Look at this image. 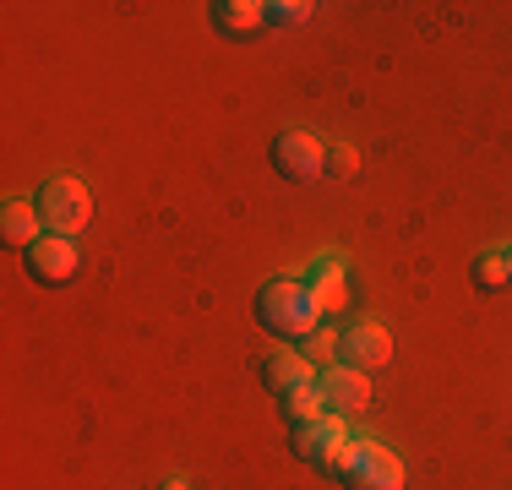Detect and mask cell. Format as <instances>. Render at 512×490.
Returning a JSON list of instances; mask_svg holds the SVG:
<instances>
[{
  "label": "cell",
  "mask_w": 512,
  "mask_h": 490,
  "mask_svg": "<svg viewBox=\"0 0 512 490\" xmlns=\"http://www.w3.org/2000/svg\"><path fill=\"white\" fill-rule=\"evenodd\" d=\"M256 327L267 338H278L284 349H300L322 327V311H316L306 278H273V284L256 289Z\"/></svg>",
  "instance_id": "6da1fadb"
},
{
  "label": "cell",
  "mask_w": 512,
  "mask_h": 490,
  "mask_svg": "<svg viewBox=\"0 0 512 490\" xmlns=\"http://www.w3.org/2000/svg\"><path fill=\"white\" fill-rule=\"evenodd\" d=\"M39 218H44V229H50V235L77 240L82 229H88V218H93V196H88V186H82L77 175L44 180V191H39Z\"/></svg>",
  "instance_id": "7a4b0ae2"
},
{
  "label": "cell",
  "mask_w": 512,
  "mask_h": 490,
  "mask_svg": "<svg viewBox=\"0 0 512 490\" xmlns=\"http://www.w3.org/2000/svg\"><path fill=\"white\" fill-rule=\"evenodd\" d=\"M22 267H28L33 284L60 289V284H71V278L82 273V251H77V240H66V235H44V240H33L28 251H22Z\"/></svg>",
  "instance_id": "3957f363"
},
{
  "label": "cell",
  "mask_w": 512,
  "mask_h": 490,
  "mask_svg": "<svg viewBox=\"0 0 512 490\" xmlns=\"http://www.w3.org/2000/svg\"><path fill=\"white\" fill-rule=\"evenodd\" d=\"M387 360H393V338H387L382 322H349L344 333H338V365H349V371L371 376V371H387Z\"/></svg>",
  "instance_id": "277c9868"
},
{
  "label": "cell",
  "mask_w": 512,
  "mask_h": 490,
  "mask_svg": "<svg viewBox=\"0 0 512 490\" xmlns=\"http://www.w3.org/2000/svg\"><path fill=\"white\" fill-rule=\"evenodd\" d=\"M273 169L284 180H295V186H306L327 169V147L311 137V131H284V137L273 142Z\"/></svg>",
  "instance_id": "5b68a950"
},
{
  "label": "cell",
  "mask_w": 512,
  "mask_h": 490,
  "mask_svg": "<svg viewBox=\"0 0 512 490\" xmlns=\"http://www.w3.org/2000/svg\"><path fill=\"white\" fill-rule=\"evenodd\" d=\"M316 392H322L327 414H338V420H355V414L371 409V376L349 371V365L322 371V376H316Z\"/></svg>",
  "instance_id": "8992f818"
},
{
  "label": "cell",
  "mask_w": 512,
  "mask_h": 490,
  "mask_svg": "<svg viewBox=\"0 0 512 490\" xmlns=\"http://www.w3.org/2000/svg\"><path fill=\"white\" fill-rule=\"evenodd\" d=\"M344 485L349 490H404V463H398V452L382 447V441H360L355 474H349Z\"/></svg>",
  "instance_id": "52a82bcc"
},
{
  "label": "cell",
  "mask_w": 512,
  "mask_h": 490,
  "mask_svg": "<svg viewBox=\"0 0 512 490\" xmlns=\"http://www.w3.org/2000/svg\"><path fill=\"white\" fill-rule=\"evenodd\" d=\"M262 387L273 392V398H289V392H300V387H316V365L300 349H278L262 360Z\"/></svg>",
  "instance_id": "ba28073f"
},
{
  "label": "cell",
  "mask_w": 512,
  "mask_h": 490,
  "mask_svg": "<svg viewBox=\"0 0 512 490\" xmlns=\"http://www.w3.org/2000/svg\"><path fill=\"white\" fill-rule=\"evenodd\" d=\"M306 289L322 316H344L349 311V278H344V256H322L306 273Z\"/></svg>",
  "instance_id": "9c48e42d"
},
{
  "label": "cell",
  "mask_w": 512,
  "mask_h": 490,
  "mask_svg": "<svg viewBox=\"0 0 512 490\" xmlns=\"http://www.w3.org/2000/svg\"><path fill=\"white\" fill-rule=\"evenodd\" d=\"M50 229H44L39 218V202H28V196H11L6 207H0V240L11 245V251H28L33 240H44Z\"/></svg>",
  "instance_id": "30bf717a"
},
{
  "label": "cell",
  "mask_w": 512,
  "mask_h": 490,
  "mask_svg": "<svg viewBox=\"0 0 512 490\" xmlns=\"http://www.w3.org/2000/svg\"><path fill=\"white\" fill-rule=\"evenodd\" d=\"M213 28L224 33V39H251V33L267 28V6H256V0H218Z\"/></svg>",
  "instance_id": "8fae6325"
},
{
  "label": "cell",
  "mask_w": 512,
  "mask_h": 490,
  "mask_svg": "<svg viewBox=\"0 0 512 490\" xmlns=\"http://www.w3.org/2000/svg\"><path fill=\"white\" fill-rule=\"evenodd\" d=\"M284 420H289V431H316V425L327 420V403H322V392H316V387H300V392H289V398H284Z\"/></svg>",
  "instance_id": "7c38bea8"
},
{
  "label": "cell",
  "mask_w": 512,
  "mask_h": 490,
  "mask_svg": "<svg viewBox=\"0 0 512 490\" xmlns=\"http://www.w3.org/2000/svg\"><path fill=\"white\" fill-rule=\"evenodd\" d=\"M355 458H360V441L344 436V441H333V447L316 458V469H322L327 480H349V474H355Z\"/></svg>",
  "instance_id": "4fadbf2b"
},
{
  "label": "cell",
  "mask_w": 512,
  "mask_h": 490,
  "mask_svg": "<svg viewBox=\"0 0 512 490\" xmlns=\"http://www.w3.org/2000/svg\"><path fill=\"white\" fill-rule=\"evenodd\" d=\"M512 284V267H507V251H485L480 262H474V289L480 294H496Z\"/></svg>",
  "instance_id": "5bb4252c"
},
{
  "label": "cell",
  "mask_w": 512,
  "mask_h": 490,
  "mask_svg": "<svg viewBox=\"0 0 512 490\" xmlns=\"http://www.w3.org/2000/svg\"><path fill=\"white\" fill-rule=\"evenodd\" d=\"M300 354H306V360L316 365V376H322V371H333V365H338V333L316 327V333H311L306 343H300Z\"/></svg>",
  "instance_id": "9a60e30c"
},
{
  "label": "cell",
  "mask_w": 512,
  "mask_h": 490,
  "mask_svg": "<svg viewBox=\"0 0 512 490\" xmlns=\"http://www.w3.org/2000/svg\"><path fill=\"white\" fill-rule=\"evenodd\" d=\"M306 17H311L306 0H273V6H267V28H300Z\"/></svg>",
  "instance_id": "2e32d148"
},
{
  "label": "cell",
  "mask_w": 512,
  "mask_h": 490,
  "mask_svg": "<svg viewBox=\"0 0 512 490\" xmlns=\"http://www.w3.org/2000/svg\"><path fill=\"white\" fill-rule=\"evenodd\" d=\"M327 169H333V175H338V180H349V175H355V169H360V158H355V147H349V142H338V147H333V153H327Z\"/></svg>",
  "instance_id": "e0dca14e"
},
{
  "label": "cell",
  "mask_w": 512,
  "mask_h": 490,
  "mask_svg": "<svg viewBox=\"0 0 512 490\" xmlns=\"http://www.w3.org/2000/svg\"><path fill=\"white\" fill-rule=\"evenodd\" d=\"M164 490H191V485H186V480H169V485H164Z\"/></svg>",
  "instance_id": "ac0fdd59"
},
{
  "label": "cell",
  "mask_w": 512,
  "mask_h": 490,
  "mask_svg": "<svg viewBox=\"0 0 512 490\" xmlns=\"http://www.w3.org/2000/svg\"><path fill=\"white\" fill-rule=\"evenodd\" d=\"M507 267H512V245H507Z\"/></svg>",
  "instance_id": "d6986e66"
}]
</instances>
